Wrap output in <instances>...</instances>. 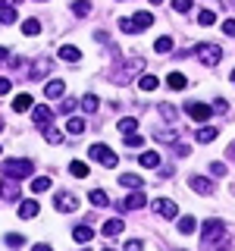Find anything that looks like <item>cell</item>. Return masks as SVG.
<instances>
[{"label":"cell","instance_id":"e575fe53","mask_svg":"<svg viewBox=\"0 0 235 251\" xmlns=\"http://www.w3.org/2000/svg\"><path fill=\"white\" fill-rule=\"evenodd\" d=\"M194 229H198V223H194V217H182V220H179V232L191 235Z\"/></svg>","mask_w":235,"mask_h":251},{"label":"cell","instance_id":"8d00e7d4","mask_svg":"<svg viewBox=\"0 0 235 251\" xmlns=\"http://www.w3.org/2000/svg\"><path fill=\"white\" fill-rule=\"evenodd\" d=\"M44 138L50 141V145H60V141H63V132L53 129V126H47V129H44Z\"/></svg>","mask_w":235,"mask_h":251},{"label":"cell","instance_id":"d590c367","mask_svg":"<svg viewBox=\"0 0 235 251\" xmlns=\"http://www.w3.org/2000/svg\"><path fill=\"white\" fill-rule=\"evenodd\" d=\"M216 22V13L213 10H201L198 13V25H213Z\"/></svg>","mask_w":235,"mask_h":251},{"label":"cell","instance_id":"277c9868","mask_svg":"<svg viewBox=\"0 0 235 251\" xmlns=\"http://www.w3.org/2000/svg\"><path fill=\"white\" fill-rule=\"evenodd\" d=\"M88 157H91L94 163H100V167H107V170H113L116 163H119V157H116L113 151H110L107 145H100V141H97V145H91V148H88Z\"/></svg>","mask_w":235,"mask_h":251},{"label":"cell","instance_id":"7bdbcfd3","mask_svg":"<svg viewBox=\"0 0 235 251\" xmlns=\"http://www.w3.org/2000/svg\"><path fill=\"white\" fill-rule=\"evenodd\" d=\"M223 31L229 38H235V19H223Z\"/></svg>","mask_w":235,"mask_h":251},{"label":"cell","instance_id":"ac0fdd59","mask_svg":"<svg viewBox=\"0 0 235 251\" xmlns=\"http://www.w3.org/2000/svg\"><path fill=\"white\" fill-rule=\"evenodd\" d=\"M116 129L122 132V138H125V135H135V132H138V120L125 116V120H119V123H116Z\"/></svg>","mask_w":235,"mask_h":251},{"label":"cell","instance_id":"f5cc1de1","mask_svg":"<svg viewBox=\"0 0 235 251\" xmlns=\"http://www.w3.org/2000/svg\"><path fill=\"white\" fill-rule=\"evenodd\" d=\"M229 157H232V160H235V145H232V148H229Z\"/></svg>","mask_w":235,"mask_h":251},{"label":"cell","instance_id":"bcb514c9","mask_svg":"<svg viewBox=\"0 0 235 251\" xmlns=\"http://www.w3.org/2000/svg\"><path fill=\"white\" fill-rule=\"evenodd\" d=\"M144 245H141V239H132V242H125V248L122 251H141Z\"/></svg>","mask_w":235,"mask_h":251},{"label":"cell","instance_id":"5bb4252c","mask_svg":"<svg viewBox=\"0 0 235 251\" xmlns=\"http://www.w3.org/2000/svg\"><path fill=\"white\" fill-rule=\"evenodd\" d=\"M85 129H88V120H85V116H69V123H66L69 135H85Z\"/></svg>","mask_w":235,"mask_h":251},{"label":"cell","instance_id":"5b68a950","mask_svg":"<svg viewBox=\"0 0 235 251\" xmlns=\"http://www.w3.org/2000/svg\"><path fill=\"white\" fill-rule=\"evenodd\" d=\"M198 60L204 63V66H219L223 50H219V44H201L198 47Z\"/></svg>","mask_w":235,"mask_h":251},{"label":"cell","instance_id":"ba28073f","mask_svg":"<svg viewBox=\"0 0 235 251\" xmlns=\"http://www.w3.org/2000/svg\"><path fill=\"white\" fill-rule=\"evenodd\" d=\"M50 69H53V63H50V60H47V57H38L35 63H31V69H28V78L41 82V78L50 75Z\"/></svg>","mask_w":235,"mask_h":251},{"label":"cell","instance_id":"3957f363","mask_svg":"<svg viewBox=\"0 0 235 251\" xmlns=\"http://www.w3.org/2000/svg\"><path fill=\"white\" fill-rule=\"evenodd\" d=\"M201 242L204 245H226V223L223 220H207L201 229Z\"/></svg>","mask_w":235,"mask_h":251},{"label":"cell","instance_id":"f1b7e54d","mask_svg":"<svg viewBox=\"0 0 235 251\" xmlns=\"http://www.w3.org/2000/svg\"><path fill=\"white\" fill-rule=\"evenodd\" d=\"M160 116H163L166 123H172V126L179 123V110L172 107V104H160Z\"/></svg>","mask_w":235,"mask_h":251},{"label":"cell","instance_id":"603a6c76","mask_svg":"<svg viewBox=\"0 0 235 251\" xmlns=\"http://www.w3.org/2000/svg\"><path fill=\"white\" fill-rule=\"evenodd\" d=\"M100 232H104V235H119V232H122V220H119V217L107 220V223L100 226Z\"/></svg>","mask_w":235,"mask_h":251},{"label":"cell","instance_id":"91938a15","mask_svg":"<svg viewBox=\"0 0 235 251\" xmlns=\"http://www.w3.org/2000/svg\"><path fill=\"white\" fill-rule=\"evenodd\" d=\"M0 151H3V148H0Z\"/></svg>","mask_w":235,"mask_h":251},{"label":"cell","instance_id":"44dd1931","mask_svg":"<svg viewBox=\"0 0 235 251\" xmlns=\"http://www.w3.org/2000/svg\"><path fill=\"white\" fill-rule=\"evenodd\" d=\"M10 22H16V6L0 0V25H10Z\"/></svg>","mask_w":235,"mask_h":251},{"label":"cell","instance_id":"816d5d0a","mask_svg":"<svg viewBox=\"0 0 235 251\" xmlns=\"http://www.w3.org/2000/svg\"><path fill=\"white\" fill-rule=\"evenodd\" d=\"M6 60V50H3V47H0V63H3Z\"/></svg>","mask_w":235,"mask_h":251},{"label":"cell","instance_id":"681fc988","mask_svg":"<svg viewBox=\"0 0 235 251\" xmlns=\"http://www.w3.org/2000/svg\"><path fill=\"white\" fill-rule=\"evenodd\" d=\"M226 110H229V107H226V100H216V104H213V113H226Z\"/></svg>","mask_w":235,"mask_h":251},{"label":"cell","instance_id":"db71d44e","mask_svg":"<svg viewBox=\"0 0 235 251\" xmlns=\"http://www.w3.org/2000/svg\"><path fill=\"white\" fill-rule=\"evenodd\" d=\"M151 3H154V6H157V3H163V0H151Z\"/></svg>","mask_w":235,"mask_h":251},{"label":"cell","instance_id":"9f6ffc18","mask_svg":"<svg viewBox=\"0 0 235 251\" xmlns=\"http://www.w3.org/2000/svg\"><path fill=\"white\" fill-rule=\"evenodd\" d=\"M232 82H235V69H232Z\"/></svg>","mask_w":235,"mask_h":251},{"label":"cell","instance_id":"7402d4cb","mask_svg":"<svg viewBox=\"0 0 235 251\" xmlns=\"http://www.w3.org/2000/svg\"><path fill=\"white\" fill-rule=\"evenodd\" d=\"M88 201L94 204V207H107V204H110V195L104 192V188H94V192L88 195Z\"/></svg>","mask_w":235,"mask_h":251},{"label":"cell","instance_id":"8992f818","mask_svg":"<svg viewBox=\"0 0 235 251\" xmlns=\"http://www.w3.org/2000/svg\"><path fill=\"white\" fill-rule=\"evenodd\" d=\"M185 113H188V116H191V120H194V123H201V126H204V123H207V120H210V113H213V107H207V104H201V100H191V104H188V107H185Z\"/></svg>","mask_w":235,"mask_h":251},{"label":"cell","instance_id":"f907efd6","mask_svg":"<svg viewBox=\"0 0 235 251\" xmlns=\"http://www.w3.org/2000/svg\"><path fill=\"white\" fill-rule=\"evenodd\" d=\"M31 251H53V248H50V245H44V242H38V245L31 248Z\"/></svg>","mask_w":235,"mask_h":251},{"label":"cell","instance_id":"f35d334b","mask_svg":"<svg viewBox=\"0 0 235 251\" xmlns=\"http://www.w3.org/2000/svg\"><path fill=\"white\" fill-rule=\"evenodd\" d=\"M72 13L75 16H88L91 13V3H88V0H75V3H72Z\"/></svg>","mask_w":235,"mask_h":251},{"label":"cell","instance_id":"83f0119b","mask_svg":"<svg viewBox=\"0 0 235 251\" xmlns=\"http://www.w3.org/2000/svg\"><path fill=\"white\" fill-rule=\"evenodd\" d=\"M166 85H169L172 91H182V88H188V78H185L182 73H172V75L166 78Z\"/></svg>","mask_w":235,"mask_h":251},{"label":"cell","instance_id":"ab89813d","mask_svg":"<svg viewBox=\"0 0 235 251\" xmlns=\"http://www.w3.org/2000/svg\"><path fill=\"white\" fill-rule=\"evenodd\" d=\"M6 245H10V248H22V245H25V239H22L19 232H10V235H6Z\"/></svg>","mask_w":235,"mask_h":251},{"label":"cell","instance_id":"1f68e13d","mask_svg":"<svg viewBox=\"0 0 235 251\" xmlns=\"http://www.w3.org/2000/svg\"><path fill=\"white\" fill-rule=\"evenodd\" d=\"M157 85H160V78H157V75H141L138 78V88L141 91H157Z\"/></svg>","mask_w":235,"mask_h":251},{"label":"cell","instance_id":"ee69618b","mask_svg":"<svg viewBox=\"0 0 235 251\" xmlns=\"http://www.w3.org/2000/svg\"><path fill=\"white\" fill-rule=\"evenodd\" d=\"M75 104H78V100L66 98V100H63V104H60V110H63V113H72V110H75Z\"/></svg>","mask_w":235,"mask_h":251},{"label":"cell","instance_id":"9a60e30c","mask_svg":"<svg viewBox=\"0 0 235 251\" xmlns=\"http://www.w3.org/2000/svg\"><path fill=\"white\" fill-rule=\"evenodd\" d=\"M44 94H47V98H63V94H66V85H63V78H50V82H47L44 85Z\"/></svg>","mask_w":235,"mask_h":251},{"label":"cell","instance_id":"6f0895ef","mask_svg":"<svg viewBox=\"0 0 235 251\" xmlns=\"http://www.w3.org/2000/svg\"><path fill=\"white\" fill-rule=\"evenodd\" d=\"M104 251H116V248H104Z\"/></svg>","mask_w":235,"mask_h":251},{"label":"cell","instance_id":"d6986e66","mask_svg":"<svg viewBox=\"0 0 235 251\" xmlns=\"http://www.w3.org/2000/svg\"><path fill=\"white\" fill-rule=\"evenodd\" d=\"M72 239L82 242V245H88V242L94 239V229H91V226H75V229H72Z\"/></svg>","mask_w":235,"mask_h":251},{"label":"cell","instance_id":"d6a6232c","mask_svg":"<svg viewBox=\"0 0 235 251\" xmlns=\"http://www.w3.org/2000/svg\"><path fill=\"white\" fill-rule=\"evenodd\" d=\"M69 173H72L75 179H85V176H88V163H85V160H72V163H69Z\"/></svg>","mask_w":235,"mask_h":251},{"label":"cell","instance_id":"c3c4849f","mask_svg":"<svg viewBox=\"0 0 235 251\" xmlns=\"http://www.w3.org/2000/svg\"><path fill=\"white\" fill-rule=\"evenodd\" d=\"M188 154H191V148H188V145H176V157H188Z\"/></svg>","mask_w":235,"mask_h":251},{"label":"cell","instance_id":"b9f144b4","mask_svg":"<svg viewBox=\"0 0 235 251\" xmlns=\"http://www.w3.org/2000/svg\"><path fill=\"white\" fill-rule=\"evenodd\" d=\"M125 145H129V148H141V145H144V138L135 132V135H125Z\"/></svg>","mask_w":235,"mask_h":251},{"label":"cell","instance_id":"f546056e","mask_svg":"<svg viewBox=\"0 0 235 251\" xmlns=\"http://www.w3.org/2000/svg\"><path fill=\"white\" fill-rule=\"evenodd\" d=\"M22 35H28V38L41 35V22H38V19H25V22H22Z\"/></svg>","mask_w":235,"mask_h":251},{"label":"cell","instance_id":"8fae6325","mask_svg":"<svg viewBox=\"0 0 235 251\" xmlns=\"http://www.w3.org/2000/svg\"><path fill=\"white\" fill-rule=\"evenodd\" d=\"M0 198H6V201H19V182L3 176V182H0Z\"/></svg>","mask_w":235,"mask_h":251},{"label":"cell","instance_id":"2e32d148","mask_svg":"<svg viewBox=\"0 0 235 251\" xmlns=\"http://www.w3.org/2000/svg\"><path fill=\"white\" fill-rule=\"evenodd\" d=\"M35 107V98H31V94H16L13 98V110L16 113H25V110H31Z\"/></svg>","mask_w":235,"mask_h":251},{"label":"cell","instance_id":"680465c9","mask_svg":"<svg viewBox=\"0 0 235 251\" xmlns=\"http://www.w3.org/2000/svg\"><path fill=\"white\" fill-rule=\"evenodd\" d=\"M38 3H44V0H38Z\"/></svg>","mask_w":235,"mask_h":251},{"label":"cell","instance_id":"52a82bcc","mask_svg":"<svg viewBox=\"0 0 235 251\" xmlns=\"http://www.w3.org/2000/svg\"><path fill=\"white\" fill-rule=\"evenodd\" d=\"M53 207H57L60 214H72V210H78V198L72 192H60L57 198H53Z\"/></svg>","mask_w":235,"mask_h":251},{"label":"cell","instance_id":"f6af8a7d","mask_svg":"<svg viewBox=\"0 0 235 251\" xmlns=\"http://www.w3.org/2000/svg\"><path fill=\"white\" fill-rule=\"evenodd\" d=\"M10 88H13V82H10V78H3V75H0V98H3V94H10Z\"/></svg>","mask_w":235,"mask_h":251},{"label":"cell","instance_id":"cb8c5ba5","mask_svg":"<svg viewBox=\"0 0 235 251\" xmlns=\"http://www.w3.org/2000/svg\"><path fill=\"white\" fill-rule=\"evenodd\" d=\"M119 185H122V188H132V192H138V188H141V176H135V173H125V176H119Z\"/></svg>","mask_w":235,"mask_h":251},{"label":"cell","instance_id":"74e56055","mask_svg":"<svg viewBox=\"0 0 235 251\" xmlns=\"http://www.w3.org/2000/svg\"><path fill=\"white\" fill-rule=\"evenodd\" d=\"M154 50H157V53H169V50H172V38H157Z\"/></svg>","mask_w":235,"mask_h":251},{"label":"cell","instance_id":"4316f807","mask_svg":"<svg viewBox=\"0 0 235 251\" xmlns=\"http://www.w3.org/2000/svg\"><path fill=\"white\" fill-rule=\"evenodd\" d=\"M141 167L157 170V167H160V154H157V151H144V154H141Z\"/></svg>","mask_w":235,"mask_h":251},{"label":"cell","instance_id":"11a10c76","mask_svg":"<svg viewBox=\"0 0 235 251\" xmlns=\"http://www.w3.org/2000/svg\"><path fill=\"white\" fill-rule=\"evenodd\" d=\"M0 132H3V120H0Z\"/></svg>","mask_w":235,"mask_h":251},{"label":"cell","instance_id":"484cf974","mask_svg":"<svg viewBox=\"0 0 235 251\" xmlns=\"http://www.w3.org/2000/svg\"><path fill=\"white\" fill-rule=\"evenodd\" d=\"M194 138H198L201 145H207V141H213V138H216V129H213V126H201V129L194 132Z\"/></svg>","mask_w":235,"mask_h":251},{"label":"cell","instance_id":"6da1fadb","mask_svg":"<svg viewBox=\"0 0 235 251\" xmlns=\"http://www.w3.org/2000/svg\"><path fill=\"white\" fill-rule=\"evenodd\" d=\"M141 73H144V60L132 57V60H125V63H119V66L113 69V82L116 85H125V82H132V78L141 75Z\"/></svg>","mask_w":235,"mask_h":251},{"label":"cell","instance_id":"ffe728a7","mask_svg":"<svg viewBox=\"0 0 235 251\" xmlns=\"http://www.w3.org/2000/svg\"><path fill=\"white\" fill-rule=\"evenodd\" d=\"M179 138V126H169V129H157L154 141H176Z\"/></svg>","mask_w":235,"mask_h":251},{"label":"cell","instance_id":"7a4b0ae2","mask_svg":"<svg viewBox=\"0 0 235 251\" xmlns=\"http://www.w3.org/2000/svg\"><path fill=\"white\" fill-rule=\"evenodd\" d=\"M31 170H35V163L25 160V157H13V160H3V176L6 179H28L31 176Z\"/></svg>","mask_w":235,"mask_h":251},{"label":"cell","instance_id":"4dcf8cb0","mask_svg":"<svg viewBox=\"0 0 235 251\" xmlns=\"http://www.w3.org/2000/svg\"><path fill=\"white\" fill-rule=\"evenodd\" d=\"M78 104H82V110L85 113H97V107H100V100L94 98V94H85L82 100H78Z\"/></svg>","mask_w":235,"mask_h":251},{"label":"cell","instance_id":"4fadbf2b","mask_svg":"<svg viewBox=\"0 0 235 251\" xmlns=\"http://www.w3.org/2000/svg\"><path fill=\"white\" fill-rule=\"evenodd\" d=\"M144 204H147L144 195H141V192H132L129 198H125V201L119 204V214H125V210H138V207H144Z\"/></svg>","mask_w":235,"mask_h":251},{"label":"cell","instance_id":"d4e9b609","mask_svg":"<svg viewBox=\"0 0 235 251\" xmlns=\"http://www.w3.org/2000/svg\"><path fill=\"white\" fill-rule=\"evenodd\" d=\"M19 217H22V220L38 217V201H22V204H19Z\"/></svg>","mask_w":235,"mask_h":251},{"label":"cell","instance_id":"60d3db41","mask_svg":"<svg viewBox=\"0 0 235 251\" xmlns=\"http://www.w3.org/2000/svg\"><path fill=\"white\" fill-rule=\"evenodd\" d=\"M172 10H176V13H188V10H191V0H172Z\"/></svg>","mask_w":235,"mask_h":251},{"label":"cell","instance_id":"9c48e42d","mask_svg":"<svg viewBox=\"0 0 235 251\" xmlns=\"http://www.w3.org/2000/svg\"><path fill=\"white\" fill-rule=\"evenodd\" d=\"M50 116H53V110L47 107V104H35V107H31V123H35V126H41V129H47Z\"/></svg>","mask_w":235,"mask_h":251},{"label":"cell","instance_id":"7c38bea8","mask_svg":"<svg viewBox=\"0 0 235 251\" xmlns=\"http://www.w3.org/2000/svg\"><path fill=\"white\" fill-rule=\"evenodd\" d=\"M188 185H191V192H198V195H213V182L204 179V176H188Z\"/></svg>","mask_w":235,"mask_h":251},{"label":"cell","instance_id":"836d02e7","mask_svg":"<svg viewBox=\"0 0 235 251\" xmlns=\"http://www.w3.org/2000/svg\"><path fill=\"white\" fill-rule=\"evenodd\" d=\"M47 188H50V179H47V176H38V179H31V192H35V195L47 192Z\"/></svg>","mask_w":235,"mask_h":251},{"label":"cell","instance_id":"7dc6e473","mask_svg":"<svg viewBox=\"0 0 235 251\" xmlns=\"http://www.w3.org/2000/svg\"><path fill=\"white\" fill-rule=\"evenodd\" d=\"M210 173L213 176H226V163H210Z\"/></svg>","mask_w":235,"mask_h":251},{"label":"cell","instance_id":"e0dca14e","mask_svg":"<svg viewBox=\"0 0 235 251\" xmlns=\"http://www.w3.org/2000/svg\"><path fill=\"white\" fill-rule=\"evenodd\" d=\"M57 53H60V60H66V63H78V60H82V50L72 47V44H63Z\"/></svg>","mask_w":235,"mask_h":251},{"label":"cell","instance_id":"30bf717a","mask_svg":"<svg viewBox=\"0 0 235 251\" xmlns=\"http://www.w3.org/2000/svg\"><path fill=\"white\" fill-rule=\"evenodd\" d=\"M154 210H157L160 217H166V220L179 217V204H176V201H169V198H157V201H154Z\"/></svg>","mask_w":235,"mask_h":251}]
</instances>
